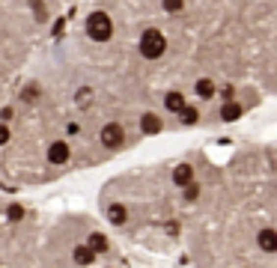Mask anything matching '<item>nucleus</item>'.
Instances as JSON below:
<instances>
[{"instance_id": "nucleus-1", "label": "nucleus", "mask_w": 277, "mask_h": 268, "mask_svg": "<svg viewBox=\"0 0 277 268\" xmlns=\"http://www.w3.org/2000/svg\"><path fill=\"white\" fill-rule=\"evenodd\" d=\"M116 239L87 212L0 197V265L123 262Z\"/></svg>"}, {"instance_id": "nucleus-2", "label": "nucleus", "mask_w": 277, "mask_h": 268, "mask_svg": "<svg viewBox=\"0 0 277 268\" xmlns=\"http://www.w3.org/2000/svg\"><path fill=\"white\" fill-rule=\"evenodd\" d=\"M72 0H0V101L27 72Z\"/></svg>"}, {"instance_id": "nucleus-3", "label": "nucleus", "mask_w": 277, "mask_h": 268, "mask_svg": "<svg viewBox=\"0 0 277 268\" xmlns=\"http://www.w3.org/2000/svg\"><path fill=\"white\" fill-rule=\"evenodd\" d=\"M256 244H259V250H262V253H277V229H271V226L259 229Z\"/></svg>"}, {"instance_id": "nucleus-4", "label": "nucleus", "mask_w": 277, "mask_h": 268, "mask_svg": "<svg viewBox=\"0 0 277 268\" xmlns=\"http://www.w3.org/2000/svg\"><path fill=\"white\" fill-rule=\"evenodd\" d=\"M242 113H245V107H242L239 101H232V98H227V101L221 104V120H224V122H235Z\"/></svg>"}, {"instance_id": "nucleus-5", "label": "nucleus", "mask_w": 277, "mask_h": 268, "mask_svg": "<svg viewBox=\"0 0 277 268\" xmlns=\"http://www.w3.org/2000/svg\"><path fill=\"white\" fill-rule=\"evenodd\" d=\"M194 93L200 96V98H215V96H218V87H215L212 78H200V81L194 84Z\"/></svg>"}]
</instances>
